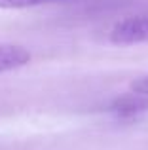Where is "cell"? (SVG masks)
Returning <instances> with one entry per match:
<instances>
[{
  "instance_id": "cell-1",
  "label": "cell",
  "mask_w": 148,
  "mask_h": 150,
  "mask_svg": "<svg viewBox=\"0 0 148 150\" xmlns=\"http://www.w3.org/2000/svg\"><path fill=\"white\" fill-rule=\"evenodd\" d=\"M110 42L120 46H133L148 42V13L133 15L118 21L110 30Z\"/></svg>"
},
{
  "instance_id": "cell-2",
  "label": "cell",
  "mask_w": 148,
  "mask_h": 150,
  "mask_svg": "<svg viewBox=\"0 0 148 150\" xmlns=\"http://www.w3.org/2000/svg\"><path fill=\"white\" fill-rule=\"evenodd\" d=\"M32 55L27 48L17 44H0V74L29 65Z\"/></svg>"
},
{
  "instance_id": "cell-3",
  "label": "cell",
  "mask_w": 148,
  "mask_h": 150,
  "mask_svg": "<svg viewBox=\"0 0 148 150\" xmlns=\"http://www.w3.org/2000/svg\"><path fill=\"white\" fill-rule=\"evenodd\" d=\"M63 2H74V0H0V10H25V8H38Z\"/></svg>"
},
{
  "instance_id": "cell-4",
  "label": "cell",
  "mask_w": 148,
  "mask_h": 150,
  "mask_svg": "<svg viewBox=\"0 0 148 150\" xmlns=\"http://www.w3.org/2000/svg\"><path fill=\"white\" fill-rule=\"evenodd\" d=\"M131 91L135 95H141V97H148V74H142V76L135 78L131 82Z\"/></svg>"
}]
</instances>
